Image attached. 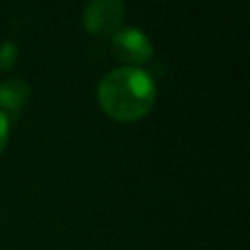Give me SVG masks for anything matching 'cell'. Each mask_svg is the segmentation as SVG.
Returning a JSON list of instances; mask_svg holds the SVG:
<instances>
[{"label": "cell", "instance_id": "7a4b0ae2", "mask_svg": "<svg viewBox=\"0 0 250 250\" xmlns=\"http://www.w3.org/2000/svg\"><path fill=\"white\" fill-rule=\"evenodd\" d=\"M123 16V0H88L82 12V23L94 35H113L121 29Z\"/></svg>", "mask_w": 250, "mask_h": 250}, {"label": "cell", "instance_id": "6da1fadb", "mask_svg": "<svg viewBox=\"0 0 250 250\" xmlns=\"http://www.w3.org/2000/svg\"><path fill=\"white\" fill-rule=\"evenodd\" d=\"M100 107L117 121H137L145 117L156 100L152 76L141 66H119L104 74L98 82Z\"/></svg>", "mask_w": 250, "mask_h": 250}, {"label": "cell", "instance_id": "3957f363", "mask_svg": "<svg viewBox=\"0 0 250 250\" xmlns=\"http://www.w3.org/2000/svg\"><path fill=\"white\" fill-rule=\"evenodd\" d=\"M111 45L127 66H139L152 57V43L150 39L137 27H121L111 35Z\"/></svg>", "mask_w": 250, "mask_h": 250}, {"label": "cell", "instance_id": "5b68a950", "mask_svg": "<svg viewBox=\"0 0 250 250\" xmlns=\"http://www.w3.org/2000/svg\"><path fill=\"white\" fill-rule=\"evenodd\" d=\"M18 57V47L12 41H4L0 45V68H10Z\"/></svg>", "mask_w": 250, "mask_h": 250}, {"label": "cell", "instance_id": "277c9868", "mask_svg": "<svg viewBox=\"0 0 250 250\" xmlns=\"http://www.w3.org/2000/svg\"><path fill=\"white\" fill-rule=\"evenodd\" d=\"M31 98V88L21 78H8L0 82V111L6 117H16L21 107L27 105Z\"/></svg>", "mask_w": 250, "mask_h": 250}, {"label": "cell", "instance_id": "8992f818", "mask_svg": "<svg viewBox=\"0 0 250 250\" xmlns=\"http://www.w3.org/2000/svg\"><path fill=\"white\" fill-rule=\"evenodd\" d=\"M8 133H10V127H8V117L0 111V154L4 152L6 148V143H8Z\"/></svg>", "mask_w": 250, "mask_h": 250}]
</instances>
